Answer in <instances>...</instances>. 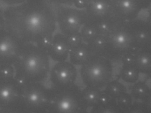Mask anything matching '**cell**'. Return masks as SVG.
<instances>
[{"label": "cell", "mask_w": 151, "mask_h": 113, "mask_svg": "<svg viewBox=\"0 0 151 113\" xmlns=\"http://www.w3.org/2000/svg\"><path fill=\"white\" fill-rule=\"evenodd\" d=\"M78 78V67L68 60L55 62L51 66L47 81L50 89L61 90L76 84Z\"/></svg>", "instance_id": "obj_8"}, {"label": "cell", "mask_w": 151, "mask_h": 113, "mask_svg": "<svg viewBox=\"0 0 151 113\" xmlns=\"http://www.w3.org/2000/svg\"><path fill=\"white\" fill-rule=\"evenodd\" d=\"M128 113H148L141 102L134 101Z\"/></svg>", "instance_id": "obj_25"}, {"label": "cell", "mask_w": 151, "mask_h": 113, "mask_svg": "<svg viewBox=\"0 0 151 113\" xmlns=\"http://www.w3.org/2000/svg\"><path fill=\"white\" fill-rule=\"evenodd\" d=\"M53 4L59 32L65 36L80 32L88 19L85 10L72 6Z\"/></svg>", "instance_id": "obj_7"}, {"label": "cell", "mask_w": 151, "mask_h": 113, "mask_svg": "<svg viewBox=\"0 0 151 113\" xmlns=\"http://www.w3.org/2000/svg\"><path fill=\"white\" fill-rule=\"evenodd\" d=\"M93 55H94L88 45L83 42L71 49L68 60L79 67L85 64Z\"/></svg>", "instance_id": "obj_16"}, {"label": "cell", "mask_w": 151, "mask_h": 113, "mask_svg": "<svg viewBox=\"0 0 151 113\" xmlns=\"http://www.w3.org/2000/svg\"><path fill=\"white\" fill-rule=\"evenodd\" d=\"M88 113H120L116 100L106 98L93 107Z\"/></svg>", "instance_id": "obj_21"}, {"label": "cell", "mask_w": 151, "mask_h": 113, "mask_svg": "<svg viewBox=\"0 0 151 113\" xmlns=\"http://www.w3.org/2000/svg\"><path fill=\"white\" fill-rule=\"evenodd\" d=\"M114 17L122 21L138 18L143 11L151 7L149 0H112Z\"/></svg>", "instance_id": "obj_9"}, {"label": "cell", "mask_w": 151, "mask_h": 113, "mask_svg": "<svg viewBox=\"0 0 151 113\" xmlns=\"http://www.w3.org/2000/svg\"><path fill=\"white\" fill-rule=\"evenodd\" d=\"M6 31L24 43L52 37L57 24L54 4L49 0H27L4 10Z\"/></svg>", "instance_id": "obj_1"}, {"label": "cell", "mask_w": 151, "mask_h": 113, "mask_svg": "<svg viewBox=\"0 0 151 113\" xmlns=\"http://www.w3.org/2000/svg\"><path fill=\"white\" fill-rule=\"evenodd\" d=\"M144 20L147 33L151 40V7L148 9L147 16Z\"/></svg>", "instance_id": "obj_26"}, {"label": "cell", "mask_w": 151, "mask_h": 113, "mask_svg": "<svg viewBox=\"0 0 151 113\" xmlns=\"http://www.w3.org/2000/svg\"><path fill=\"white\" fill-rule=\"evenodd\" d=\"M148 113H151V87L146 97L142 101Z\"/></svg>", "instance_id": "obj_27"}, {"label": "cell", "mask_w": 151, "mask_h": 113, "mask_svg": "<svg viewBox=\"0 0 151 113\" xmlns=\"http://www.w3.org/2000/svg\"><path fill=\"white\" fill-rule=\"evenodd\" d=\"M39 113H49V112H48L47 110H46V111H43V112H40Z\"/></svg>", "instance_id": "obj_34"}, {"label": "cell", "mask_w": 151, "mask_h": 113, "mask_svg": "<svg viewBox=\"0 0 151 113\" xmlns=\"http://www.w3.org/2000/svg\"><path fill=\"white\" fill-rule=\"evenodd\" d=\"M71 48L67 37L60 32H56L47 51L51 60L55 62L69 60Z\"/></svg>", "instance_id": "obj_14"}, {"label": "cell", "mask_w": 151, "mask_h": 113, "mask_svg": "<svg viewBox=\"0 0 151 113\" xmlns=\"http://www.w3.org/2000/svg\"><path fill=\"white\" fill-rule=\"evenodd\" d=\"M103 91L109 99H116L128 92L123 83L117 79H113L103 89Z\"/></svg>", "instance_id": "obj_17"}, {"label": "cell", "mask_w": 151, "mask_h": 113, "mask_svg": "<svg viewBox=\"0 0 151 113\" xmlns=\"http://www.w3.org/2000/svg\"><path fill=\"white\" fill-rule=\"evenodd\" d=\"M151 46L136 50L123 57L120 62L136 68L141 74L147 76L151 72Z\"/></svg>", "instance_id": "obj_13"}, {"label": "cell", "mask_w": 151, "mask_h": 113, "mask_svg": "<svg viewBox=\"0 0 151 113\" xmlns=\"http://www.w3.org/2000/svg\"><path fill=\"white\" fill-rule=\"evenodd\" d=\"M66 36L69 44L70 46L71 49L81 44L83 42L80 32Z\"/></svg>", "instance_id": "obj_24"}, {"label": "cell", "mask_w": 151, "mask_h": 113, "mask_svg": "<svg viewBox=\"0 0 151 113\" xmlns=\"http://www.w3.org/2000/svg\"><path fill=\"white\" fill-rule=\"evenodd\" d=\"M106 98L103 90L91 87H82L81 103L82 113H88L93 107Z\"/></svg>", "instance_id": "obj_15"}, {"label": "cell", "mask_w": 151, "mask_h": 113, "mask_svg": "<svg viewBox=\"0 0 151 113\" xmlns=\"http://www.w3.org/2000/svg\"><path fill=\"white\" fill-rule=\"evenodd\" d=\"M16 106L5 108V109H3V110H4L3 112H1L0 113H25L23 112V110L21 109L20 107H19V110H18L17 112H16L15 111Z\"/></svg>", "instance_id": "obj_32"}, {"label": "cell", "mask_w": 151, "mask_h": 113, "mask_svg": "<svg viewBox=\"0 0 151 113\" xmlns=\"http://www.w3.org/2000/svg\"><path fill=\"white\" fill-rule=\"evenodd\" d=\"M47 50L36 43H25L13 64L17 80L22 83H45L51 68Z\"/></svg>", "instance_id": "obj_3"}, {"label": "cell", "mask_w": 151, "mask_h": 113, "mask_svg": "<svg viewBox=\"0 0 151 113\" xmlns=\"http://www.w3.org/2000/svg\"><path fill=\"white\" fill-rule=\"evenodd\" d=\"M4 9L0 8V34L6 31V23L3 13Z\"/></svg>", "instance_id": "obj_28"}, {"label": "cell", "mask_w": 151, "mask_h": 113, "mask_svg": "<svg viewBox=\"0 0 151 113\" xmlns=\"http://www.w3.org/2000/svg\"></svg>", "instance_id": "obj_36"}, {"label": "cell", "mask_w": 151, "mask_h": 113, "mask_svg": "<svg viewBox=\"0 0 151 113\" xmlns=\"http://www.w3.org/2000/svg\"><path fill=\"white\" fill-rule=\"evenodd\" d=\"M88 20L99 24L114 17L112 0H88L85 9Z\"/></svg>", "instance_id": "obj_12"}, {"label": "cell", "mask_w": 151, "mask_h": 113, "mask_svg": "<svg viewBox=\"0 0 151 113\" xmlns=\"http://www.w3.org/2000/svg\"><path fill=\"white\" fill-rule=\"evenodd\" d=\"M53 4L72 6L76 0H49Z\"/></svg>", "instance_id": "obj_29"}, {"label": "cell", "mask_w": 151, "mask_h": 113, "mask_svg": "<svg viewBox=\"0 0 151 113\" xmlns=\"http://www.w3.org/2000/svg\"><path fill=\"white\" fill-rule=\"evenodd\" d=\"M147 81L139 80L129 88V92L134 101L142 102L146 97L150 89Z\"/></svg>", "instance_id": "obj_20"}, {"label": "cell", "mask_w": 151, "mask_h": 113, "mask_svg": "<svg viewBox=\"0 0 151 113\" xmlns=\"http://www.w3.org/2000/svg\"><path fill=\"white\" fill-rule=\"evenodd\" d=\"M147 79L149 80V81L151 82V73H150V74L147 76Z\"/></svg>", "instance_id": "obj_33"}, {"label": "cell", "mask_w": 151, "mask_h": 113, "mask_svg": "<svg viewBox=\"0 0 151 113\" xmlns=\"http://www.w3.org/2000/svg\"><path fill=\"white\" fill-rule=\"evenodd\" d=\"M82 87L76 84L65 89L51 90L47 108L49 113H82L81 103Z\"/></svg>", "instance_id": "obj_6"}, {"label": "cell", "mask_w": 151, "mask_h": 113, "mask_svg": "<svg viewBox=\"0 0 151 113\" xmlns=\"http://www.w3.org/2000/svg\"><path fill=\"white\" fill-rule=\"evenodd\" d=\"M79 78L84 87L103 89L114 79V62L100 56H92L78 68Z\"/></svg>", "instance_id": "obj_4"}, {"label": "cell", "mask_w": 151, "mask_h": 113, "mask_svg": "<svg viewBox=\"0 0 151 113\" xmlns=\"http://www.w3.org/2000/svg\"><path fill=\"white\" fill-rule=\"evenodd\" d=\"M88 0H76L73 5L79 9H85L88 4Z\"/></svg>", "instance_id": "obj_30"}, {"label": "cell", "mask_w": 151, "mask_h": 113, "mask_svg": "<svg viewBox=\"0 0 151 113\" xmlns=\"http://www.w3.org/2000/svg\"><path fill=\"white\" fill-rule=\"evenodd\" d=\"M51 90L45 83H24L19 106L25 113H39L47 110Z\"/></svg>", "instance_id": "obj_5"}, {"label": "cell", "mask_w": 151, "mask_h": 113, "mask_svg": "<svg viewBox=\"0 0 151 113\" xmlns=\"http://www.w3.org/2000/svg\"><path fill=\"white\" fill-rule=\"evenodd\" d=\"M80 32L83 42L87 44L92 42L99 35H101L98 24L88 19L81 28Z\"/></svg>", "instance_id": "obj_19"}, {"label": "cell", "mask_w": 151, "mask_h": 113, "mask_svg": "<svg viewBox=\"0 0 151 113\" xmlns=\"http://www.w3.org/2000/svg\"><path fill=\"white\" fill-rule=\"evenodd\" d=\"M24 83L12 78L0 77V109L13 107L17 105L20 98Z\"/></svg>", "instance_id": "obj_11"}, {"label": "cell", "mask_w": 151, "mask_h": 113, "mask_svg": "<svg viewBox=\"0 0 151 113\" xmlns=\"http://www.w3.org/2000/svg\"><path fill=\"white\" fill-rule=\"evenodd\" d=\"M7 6L18 5L26 1L27 0H0Z\"/></svg>", "instance_id": "obj_31"}, {"label": "cell", "mask_w": 151, "mask_h": 113, "mask_svg": "<svg viewBox=\"0 0 151 113\" xmlns=\"http://www.w3.org/2000/svg\"><path fill=\"white\" fill-rule=\"evenodd\" d=\"M24 44L7 31L0 34V65H13Z\"/></svg>", "instance_id": "obj_10"}, {"label": "cell", "mask_w": 151, "mask_h": 113, "mask_svg": "<svg viewBox=\"0 0 151 113\" xmlns=\"http://www.w3.org/2000/svg\"><path fill=\"white\" fill-rule=\"evenodd\" d=\"M14 74H15V70L13 65H0V77L4 78H13Z\"/></svg>", "instance_id": "obj_23"}, {"label": "cell", "mask_w": 151, "mask_h": 113, "mask_svg": "<svg viewBox=\"0 0 151 113\" xmlns=\"http://www.w3.org/2000/svg\"><path fill=\"white\" fill-rule=\"evenodd\" d=\"M103 36L105 41L103 57L113 62L120 61L123 57L136 50L151 46L144 19L139 18L125 21L114 17Z\"/></svg>", "instance_id": "obj_2"}, {"label": "cell", "mask_w": 151, "mask_h": 113, "mask_svg": "<svg viewBox=\"0 0 151 113\" xmlns=\"http://www.w3.org/2000/svg\"><path fill=\"white\" fill-rule=\"evenodd\" d=\"M115 100L120 113H128L134 102L129 92Z\"/></svg>", "instance_id": "obj_22"}, {"label": "cell", "mask_w": 151, "mask_h": 113, "mask_svg": "<svg viewBox=\"0 0 151 113\" xmlns=\"http://www.w3.org/2000/svg\"><path fill=\"white\" fill-rule=\"evenodd\" d=\"M149 1H150V2H151V0H149Z\"/></svg>", "instance_id": "obj_35"}, {"label": "cell", "mask_w": 151, "mask_h": 113, "mask_svg": "<svg viewBox=\"0 0 151 113\" xmlns=\"http://www.w3.org/2000/svg\"><path fill=\"white\" fill-rule=\"evenodd\" d=\"M140 74L136 68L133 65L122 64L118 77L123 82L132 84L139 81Z\"/></svg>", "instance_id": "obj_18"}]
</instances>
